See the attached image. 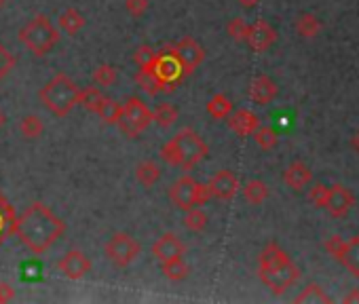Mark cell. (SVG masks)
I'll list each match as a JSON object with an SVG mask.
<instances>
[{
	"mask_svg": "<svg viewBox=\"0 0 359 304\" xmlns=\"http://www.w3.org/2000/svg\"><path fill=\"white\" fill-rule=\"evenodd\" d=\"M66 230L62 218H57L45 203H32L18 220L15 233L20 241L32 254H45Z\"/></svg>",
	"mask_w": 359,
	"mask_h": 304,
	"instance_id": "6da1fadb",
	"label": "cell"
},
{
	"mask_svg": "<svg viewBox=\"0 0 359 304\" xmlns=\"http://www.w3.org/2000/svg\"><path fill=\"white\" fill-rule=\"evenodd\" d=\"M258 277L273 293H283L300 279V268L279 243L271 241L258 256Z\"/></svg>",
	"mask_w": 359,
	"mask_h": 304,
	"instance_id": "7a4b0ae2",
	"label": "cell"
},
{
	"mask_svg": "<svg viewBox=\"0 0 359 304\" xmlns=\"http://www.w3.org/2000/svg\"><path fill=\"white\" fill-rule=\"evenodd\" d=\"M210 155V146L201 139V135L193 129L177 131L169 141L161 148V159L171 165L180 167L184 172H191L195 165H199Z\"/></svg>",
	"mask_w": 359,
	"mask_h": 304,
	"instance_id": "3957f363",
	"label": "cell"
},
{
	"mask_svg": "<svg viewBox=\"0 0 359 304\" xmlns=\"http://www.w3.org/2000/svg\"><path fill=\"white\" fill-rule=\"evenodd\" d=\"M79 85L68 74L60 72L39 91V97L53 116L64 118L79 104Z\"/></svg>",
	"mask_w": 359,
	"mask_h": 304,
	"instance_id": "277c9868",
	"label": "cell"
},
{
	"mask_svg": "<svg viewBox=\"0 0 359 304\" xmlns=\"http://www.w3.org/2000/svg\"><path fill=\"white\" fill-rule=\"evenodd\" d=\"M60 39H62L60 28H55L47 15H36L34 20H30L20 30V41L36 57H43V55L51 53L53 47L60 43Z\"/></svg>",
	"mask_w": 359,
	"mask_h": 304,
	"instance_id": "5b68a950",
	"label": "cell"
},
{
	"mask_svg": "<svg viewBox=\"0 0 359 304\" xmlns=\"http://www.w3.org/2000/svg\"><path fill=\"white\" fill-rule=\"evenodd\" d=\"M210 199H212V193L208 184H199L191 176L177 178L169 188V201L182 212L197 207V205H205Z\"/></svg>",
	"mask_w": 359,
	"mask_h": 304,
	"instance_id": "8992f818",
	"label": "cell"
},
{
	"mask_svg": "<svg viewBox=\"0 0 359 304\" xmlns=\"http://www.w3.org/2000/svg\"><path fill=\"white\" fill-rule=\"evenodd\" d=\"M116 125H118V129H121V133L125 137L133 139L152 125V110L140 97L131 95L123 104V114H121Z\"/></svg>",
	"mask_w": 359,
	"mask_h": 304,
	"instance_id": "52a82bcc",
	"label": "cell"
},
{
	"mask_svg": "<svg viewBox=\"0 0 359 304\" xmlns=\"http://www.w3.org/2000/svg\"><path fill=\"white\" fill-rule=\"evenodd\" d=\"M104 251H106V258L114 266L125 268V266H129L131 262L137 260V256L142 254V245L129 233H114L108 239V243L104 245Z\"/></svg>",
	"mask_w": 359,
	"mask_h": 304,
	"instance_id": "ba28073f",
	"label": "cell"
},
{
	"mask_svg": "<svg viewBox=\"0 0 359 304\" xmlns=\"http://www.w3.org/2000/svg\"><path fill=\"white\" fill-rule=\"evenodd\" d=\"M171 55L175 57L180 72L182 74H193L205 60V49L193 39V36H184L182 41H177L171 47Z\"/></svg>",
	"mask_w": 359,
	"mask_h": 304,
	"instance_id": "9c48e42d",
	"label": "cell"
},
{
	"mask_svg": "<svg viewBox=\"0 0 359 304\" xmlns=\"http://www.w3.org/2000/svg\"><path fill=\"white\" fill-rule=\"evenodd\" d=\"M57 270L70 279V281H79L83 277H87L91 272V260L85 251L81 249H70L66 251L60 260H57Z\"/></svg>",
	"mask_w": 359,
	"mask_h": 304,
	"instance_id": "30bf717a",
	"label": "cell"
},
{
	"mask_svg": "<svg viewBox=\"0 0 359 304\" xmlns=\"http://www.w3.org/2000/svg\"><path fill=\"white\" fill-rule=\"evenodd\" d=\"M353 205H355V195L346 186L342 184L327 186V199L323 209H327L332 218H344L353 209Z\"/></svg>",
	"mask_w": 359,
	"mask_h": 304,
	"instance_id": "8fae6325",
	"label": "cell"
},
{
	"mask_svg": "<svg viewBox=\"0 0 359 304\" xmlns=\"http://www.w3.org/2000/svg\"><path fill=\"white\" fill-rule=\"evenodd\" d=\"M245 43L250 45V49L254 53H264V51H269L277 43V30L269 22L256 20L254 24H250Z\"/></svg>",
	"mask_w": 359,
	"mask_h": 304,
	"instance_id": "7c38bea8",
	"label": "cell"
},
{
	"mask_svg": "<svg viewBox=\"0 0 359 304\" xmlns=\"http://www.w3.org/2000/svg\"><path fill=\"white\" fill-rule=\"evenodd\" d=\"M208 188L212 193V199L231 201L239 193V178L231 170H222L216 176H212V180L208 182Z\"/></svg>",
	"mask_w": 359,
	"mask_h": 304,
	"instance_id": "4fadbf2b",
	"label": "cell"
},
{
	"mask_svg": "<svg viewBox=\"0 0 359 304\" xmlns=\"http://www.w3.org/2000/svg\"><path fill=\"white\" fill-rule=\"evenodd\" d=\"M152 256L163 262V260H169V258H177V256H184L187 251V245L182 243V239H180L177 235L173 233H165L163 237H158L154 241V245L150 247Z\"/></svg>",
	"mask_w": 359,
	"mask_h": 304,
	"instance_id": "5bb4252c",
	"label": "cell"
},
{
	"mask_svg": "<svg viewBox=\"0 0 359 304\" xmlns=\"http://www.w3.org/2000/svg\"><path fill=\"white\" fill-rule=\"evenodd\" d=\"M229 127L239 135V137H250L254 135V131L260 127V116L248 108H239V110H233L229 114Z\"/></svg>",
	"mask_w": 359,
	"mask_h": 304,
	"instance_id": "9a60e30c",
	"label": "cell"
},
{
	"mask_svg": "<svg viewBox=\"0 0 359 304\" xmlns=\"http://www.w3.org/2000/svg\"><path fill=\"white\" fill-rule=\"evenodd\" d=\"M277 93H279L277 83H275L271 76H266V74L256 76V78L252 81V85H250V91H248L250 99H252L254 104H258V106H269V104L277 97Z\"/></svg>",
	"mask_w": 359,
	"mask_h": 304,
	"instance_id": "2e32d148",
	"label": "cell"
},
{
	"mask_svg": "<svg viewBox=\"0 0 359 304\" xmlns=\"http://www.w3.org/2000/svg\"><path fill=\"white\" fill-rule=\"evenodd\" d=\"M313 180V172L304 161H294L287 165V170L283 172V182L292 188V191H302L311 184Z\"/></svg>",
	"mask_w": 359,
	"mask_h": 304,
	"instance_id": "e0dca14e",
	"label": "cell"
},
{
	"mask_svg": "<svg viewBox=\"0 0 359 304\" xmlns=\"http://www.w3.org/2000/svg\"><path fill=\"white\" fill-rule=\"evenodd\" d=\"M334 260L340 262L353 277L359 279V235L351 237L348 241H342V247Z\"/></svg>",
	"mask_w": 359,
	"mask_h": 304,
	"instance_id": "ac0fdd59",
	"label": "cell"
},
{
	"mask_svg": "<svg viewBox=\"0 0 359 304\" xmlns=\"http://www.w3.org/2000/svg\"><path fill=\"white\" fill-rule=\"evenodd\" d=\"M154 74L161 78L163 85H169V83L173 85L182 72H180V66L171 53H158L156 64H154Z\"/></svg>",
	"mask_w": 359,
	"mask_h": 304,
	"instance_id": "d6986e66",
	"label": "cell"
},
{
	"mask_svg": "<svg viewBox=\"0 0 359 304\" xmlns=\"http://www.w3.org/2000/svg\"><path fill=\"white\" fill-rule=\"evenodd\" d=\"M57 28H60V32H64V34H68V36H76L83 28H85V18H83V13L79 11V9H66L62 15H60V20H57Z\"/></svg>",
	"mask_w": 359,
	"mask_h": 304,
	"instance_id": "ffe728a7",
	"label": "cell"
},
{
	"mask_svg": "<svg viewBox=\"0 0 359 304\" xmlns=\"http://www.w3.org/2000/svg\"><path fill=\"white\" fill-rule=\"evenodd\" d=\"M161 270L169 281H184L191 275V266L182 260V256L177 258H169L161 262Z\"/></svg>",
	"mask_w": 359,
	"mask_h": 304,
	"instance_id": "44dd1931",
	"label": "cell"
},
{
	"mask_svg": "<svg viewBox=\"0 0 359 304\" xmlns=\"http://www.w3.org/2000/svg\"><path fill=\"white\" fill-rule=\"evenodd\" d=\"M135 83H137V87L142 89V91H146L148 95H156V93H161L163 91V83H161V78L154 74V68H140L137 72H135Z\"/></svg>",
	"mask_w": 359,
	"mask_h": 304,
	"instance_id": "7402d4cb",
	"label": "cell"
},
{
	"mask_svg": "<svg viewBox=\"0 0 359 304\" xmlns=\"http://www.w3.org/2000/svg\"><path fill=\"white\" fill-rule=\"evenodd\" d=\"M135 180L144 188H150L161 180V167L154 161H142L135 165Z\"/></svg>",
	"mask_w": 359,
	"mask_h": 304,
	"instance_id": "603a6c76",
	"label": "cell"
},
{
	"mask_svg": "<svg viewBox=\"0 0 359 304\" xmlns=\"http://www.w3.org/2000/svg\"><path fill=\"white\" fill-rule=\"evenodd\" d=\"M233 110H235V106H233L231 97H226L224 93H216L208 102V114L216 120H226Z\"/></svg>",
	"mask_w": 359,
	"mask_h": 304,
	"instance_id": "cb8c5ba5",
	"label": "cell"
},
{
	"mask_svg": "<svg viewBox=\"0 0 359 304\" xmlns=\"http://www.w3.org/2000/svg\"><path fill=\"white\" fill-rule=\"evenodd\" d=\"M294 28H296L298 36H302V39H315L319 34V30H321V22L313 13H300L296 18Z\"/></svg>",
	"mask_w": 359,
	"mask_h": 304,
	"instance_id": "d4e9b609",
	"label": "cell"
},
{
	"mask_svg": "<svg viewBox=\"0 0 359 304\" xmlns=\"http://www.w3.org/2000/svg\"><path fill=\"white\" fill-rule=\"evenodd\" d=\"M20 133L24 139H39L45 133V123L36 116V114H26L20 125H18Z\"/></svg>",
	"mask_w": 359,
	"mask_h": 304,
	"instance_id": "484cf974",
	"label": "cell"
},
{
	"mask_svg": "<svg viewBox=\"0 0 359 304\" xmlns=\"http://www.w3.org/2000/svg\"><path fill=\"white\" fill-rule=\"evenodd\" d=\"M243 197L252 205H262L269 199V186L262 180H250L243 186Z\"/></svg>",
	"mask_w": 359,
	"mask_h": 304,
	"instance_id": "4316f807",
	"label": "cell"
},
{
	"mask_svg": "<svg viewBox=\"0 0 359 304\" xmlns=\"http://www.w3.org/2000/svg\"><path fill=\"white\" fill-rule=\"evenodd\" d=\"M104 93L100 91V87H87V89H81L79 91V104L87 110V112H97L102 102H104Z\"/></svg>",
	"mask_w": 359,
	"mask_h": 304,
	"instance_id": "83f0119b",
	"label": "cell"
},
{
	"mask_svg": "<svg viewBox=\"0 0 359 304\" xmlns=\"http://www.w3.org/2000/svg\"><path fill=\"white\" fill-rule=\"evenodd\" d=\"M95 114L106 125H116L118 118H121V114H123V104L116 102V99H112V97H104V102H102V106H100V110Z\"/></svg>",
	"mask_w": 359,
	"mask_h": 304,
	"instance_id": "f1b7e54d",
	"label": "cell"
},
{
	"mask_svg": "<svg viewBox=\"0 0 359 304\" xmlns=\"http://www.w3.org/2000/svg\"><path fill=\"white\" fill-rule=\"evenodd\" d=\"M208 222H210V216H208L203 209H199V207L187 209V216H184V220H182L184 228L191 230V233H201V230H205V228H208Z\"/></svg>",
	"mask_w": 359,
	"mask_h": 304,
	"instance_id": "f546056e",
	"label": "cell"
},
{
	"mask_svg": "<svg viewBox=\"0 0 359 304\" xmlns=\"http://www.w3.org/2000/svg\"><path fill=\"white\" fill-rule=\"evenodd\" d=\"M177 116H180V112H177V108L173 104H161L152 112V123H156L161 129H167L177 120Z\"/></svg>",
	"mask_w": 359,
	"mask_h": 304,
	"instance_id": "4dcf8cb0",
	"label": "cell"
},
{
	"mask_svg": "<svg viewBox=\"0 0 359 304\" xmlns=\"http://www.w3.org/2000/svg\"><path fill=\"white\" fill-rule=\"evenodd\" d=\"M332 298L323 291V287L321 285H315V283H311V285H306L296 298H294V302H300V304H309V302H321V304H327Z\"/></svg>",
	"mask_w": 359,
	"mask_h": 304,
	"instance_id": "1f68e13d",
	"label": "cell"
},
{
	"mask_svg": "<svg viewBox=\"0 0 359 304\" xmlns=\"http://www.w3.org/2000/svg\"><path fill=\"white\" fill-rule=\"evenodd\" d=\"M254 139H256V144H258L262 150H273V148L279 144L277 131H275L273 127H262V125L254 131Z\"/></svg>",
	"mask_w": 359,
	"mask_h": 304,
	"instance_id": "d6a6232c",
	"label": "cell"
},
{
	"mask_svg": "<svg viewBox=\"0 0 359 304\" xmlns=\"http://www.w3.org/2000/svg\"><path fill=\"white\" fill-rule=\"evenodd\" d=\"M158 53L150 47V45H140L133 51V62L137 64V68H154Z\"/></svg>",
	"mask_w": 359,
	"mask_h": 304,
	"instance_id": "836d02e7",
	"label": "cell"
},
{
	"mask_svg": "<svg viewBox=\"0 0 359 304\" xmlns=\"http://www.w3.org/2000/svg\"><path fill=\"white\" fill-rule=\"evenodd\" d=\"M93 83L97 87H112L116 83V68L110 64H102L93 70Z\"/></svg>",
	"mask_w": 359,
	"mask_h": 304,
	"instance_id": "e575fe53",
	"label": "cell"
},
{
	"mask_svg": "<svg viewBox=\"0 0 359 304\" xmlns=\"http://www.w3.org/2000/svg\"><path fill=\"white\" fill-rule=\"evenodd\" d=\"M248 30H250V24H248L243 18H235V20H231L229 26H226V32H229V36H231L235 43H245Z\"/></svg>",
	"mask_w": 359,
	"mask_h": 304,
	"instance_id": "d590c367",
	"label": "cell"
},
{
	"mask_svg": "<svg viewBox=\"0 0 359 304\" xmlns=\"http://www.w3.org/2000/svg\"><path fill=\"white\" fill-rule=\"evenodd\" d=\"M325 199H327V186L321 184V182L313 184L311 191H309V201H311L315 207H323V205H325Z\"/></svg>",
	"mask_w": 359,
	"mask_h": 304,
	"instance_id": "8d00e7d4",
	"label": "cell"
},
{
	"mask_svg": "<svg viewBox=\"0 0 359 304\" xmlns=\"http://www.w3.org/2000/svg\"><path fill=\"white\" fill-rule=\"evenodd\" d=\"M148 5H150L148 0H125V11H127L131 18L140 20L142 15H146Z\"/></svg>",
	"mask_w": 359,
	"mask_h": 304,
	"instance_id": "74e56055",
	"label": "cell"
},
{
	"mask_svg": "<svg viewBox=\"0 0 359 304\" xmlns=\"http://www.w3.org/2000/svg\"><path fill=\"white\" fill-rule=\"evenodd\" d=\"M13 66H15V57L9 53L7 47L0 45V81H3L13 70Z\"/></svg>",
	"mask_w": 359,
	"mask_h": 304,
	"instance_id": "f35d334b",
	"label": "cell"
},
{
	"mask_svg": "<svg viewBox=\"0 0 359 304\" xmlns=\"http://www.w3.org/2000/svg\"><path fill=\"white\" fill-rule=\"evenodd\" d=\"M342 237L340 235H332V237H327L325 241H323V249H325V254L327 256H332V258H336L338 256V251H340V247H342Z\"/></svg>",
	"mask_w": 359,
	"mask_h": 304,
	"instance_id": "ab89813d",
	"label": "cell"
},
{
	"mask_svg": "<svg viewBox=\"0 0 359 304\" xmlns=\"http://www.w3.org/2000/svg\"><path fill=\"white\" fill-rule=\"evenodd\" d=\"M15 298V289L9 283H0V304H7Z\"/></svg>",
	"mask_w": 359,
	"mask_h": 304,
	"instance_id": "60d3db41",
	"label": "cell"
},
{
	"mask_svg": "<svg viewBox=\"0 0 359 304\" xmlns=\"http://www.w3.org/2000/svg\"><path fill=\"white\" fill-rule=\"evenodd\" d=\"M342 302L344 304H353V302H359V289H353V291H348L344 298H342Z\"/></svg>",
	"mask_w": 359,
	"mask_h": 304,
	"instance_id": "b9f144b4",
	"label": "cell"
},
{
	"mask_svg": "<svg viewBox=\"0 0 359 304\" xmlns=\"http://www.w3.org/2000/svg\"><path fill=\"white\" fill-rule=\"evenodd\" d=\"M237 3H239L243 9H254V7H258L260 0H237Z\"/></svg>",
	"mask_w": 359,
	"mask_h": 304,
	"instance_id": "7bdbcfd3",
	"label": "cell"
},
{
	"mask_svg": "<svg viewBox=\"0 0 359 304\" xmlns=\"http://www.w3.org/2000/svg\"><path fill=\"white\" fill-rule=\"evenodd\" d=\"M351 148H353V152H357V155H359V131L353 133V137H351Z\"/></svg>",
	"mask_w": 359,
	"mask_h": 304,
	"instance_id": "ee69618b",
	"label": "cell"
},
{
	"mask_svg": "<svg viewBox=\"0 0 359 304\" xmlns=\"http://www.w3.org/2000/svg\"><path fill=\"white\" fill-rule=\"evenodd\" d=\"M7 125V114L3 112V110H0V129H3Z\"/></svg>",
	"mask_w": 359,
	"mask_h": 304,
	"instance_id": "f6af8a7d",
	"label": "cell"
}]
</instances>
